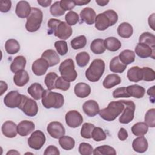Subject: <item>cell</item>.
I'll return each mask as SVG.
<instances>
[{"label":"cell","mask_w":155,"mask_h":155,"mask_svg":"<svg viewBox=\"0 0 155 155\" xmlns=\"http://www.w3.org/2000/svg\"><path fill=\"white\" fill-rule=\"evenodd\" d=\"M50 12L53 16L59 17L65 13V11L61 7L60 1L54 2L50 8Z\"/></svg>","instance_id":"cell-49"},{"label":"cell","mask_w":155,"mask_h":155,"mask_svg":"<svg viewBox=\"0 0 155 155\" xmlns=\"http://www.w3.org/2000/svg\"><path fill=\"white\" fill-rule=\"evenodd\" d=\"M47 131L49 135L54 139H59L65 135V130L63 125L59 122L53 121L48 124Z\"/></svg>","instance_id":"cell-13"},{"label":"cell","mask_w":155,"mask_h":155,"mask_svg":"<svg viewBox=\"0 0 155 155\" xmlns=\"http://www.w3.org/2000/svg\"><path fill=\"white\" fill-rule=\"evenodd\" d=\"M142 80L147 82L153 81L155 79V71L150 67L142 68Z\"/></svg>","instance_id":"cell-48"},{"label":"cell","mask_w":155,"mask_h":155,"mask_svg":"<svg viewBox=\"0 0 155 155\" xmlns=\"http://www.w3.org/2000/svg\"><path fill=\"white\" fill-rule=\"evenodd\" d=\"M154 13L151 14L148 19V24L150 27L153 30H155V28H154Z\"/></svg>","instance_id":"cell-57"},{"label":"cell","mask_w":155,"mask_h":155,"mask_svg":"<svg viewBox=\"0 0 155 155\" xmlns=\"http://www.w3.org/2000/svg\"><path fill=\"white\" fill-rule=\"evenodd\" d=\"M64 104V96L59 93L44 90L42 96V104L45 108H61Z\"/></svg>","instance_id":"cell-4"},{"label":"cell","mask_w":155,"mask_h":155,"mask_svg":"<svg viewBox=\"0 0 155 155\" xmlns=\"http://www.w3.org/2000/svg\"><path fill=\"white\" fill-rule=\"evenodd\" d=\"M90 56L86 51H82L78 53L76 56V61L79 67H85L89 62Z\"/></svg>","instance_id":"cell-42"},{"label":"cell","mask_w":155,"mask_h":155,"mask_svg":"<svg viewBox=\"0 0 155 155\" xmlns=\"http://www.w3.org/2000/svg\"><path fill=\"white\" fill-rule=\"evenodd\" d=\"M26 65V59L23 56H18L15 58L10 64L11 71L16 73L18 71L24 70Z\"/></svg>","instance_id":"cell-29"},{"label":"cell","mask_w":155,"mask_h":155,"mask_svg":"<svg viewBox=\"0 0 155 155\" xmlns=\"http://www.w3.org/2000/svg\"><path fill=\"white\" fill-rule=\"evenodd\" d=\"M96 2L98 4L99 6H105L106 5L108 2L109 1H104V0H96Z\"/></svg>","instance_id":"cell-62"},{"label":"cell","mask_w":155,"mask_h":155,"mask_svg":"<svg viewBox=\"0 0 155 155\" xmlns=\"http://www.w3.org/2000/svg\"><path fill=\"white\" fill-rule=\"evenodd\" d=\"M6 154L7 155H8V154H20V153L18 151H17L16 150H11L9 151H8Z\"/></svg>","instance_id":"cell-63"},{"label":"cell","mask_w":155,"mask_h":155,"mask_svg":"<svg viewBox=\"0 0 155 155\" xmlns=\"http://www.w3.org/2000/svg\"><path fill=\"white\" fill-rule=\"evenodd\" d=\"M117 30L119 36L123 38H130L133 33V28L132 25L126 22L121 23L118 26Z\"/></svg>","instance_id":"cell-28"},{"label":"cell","mask_w":155,"mask_h":155,"mask_svg":"<svg viewBox=\"0 0 155 155\" xmlns=\"http://www.w3.org/2000/svg\"><path fill=\"white\" fill-rule=\"evenodd\" d=\"M127 90L130 97L131 96L137 99L143 97L145 93V89L143 87L137 84L128 86Z\"/></svg>","instance_id":"cell-30"},{"label":"cell","mask_w":155,"mask_h":155,"mask_svg":"<svg viewBox=\"0 0 155 155\" xmlns=\"http://www.w3.org/2000/svg\"><path fill=\"white\" fill-rule=\"evenodd\" d=\"M59 143L62 148L65 150H71L75 145V141L71 137L63 136L59 139Z\"/></svg>","instance_id":"cell-38"},{"label":"cell","mask_w":155,"mask_h":155,"mask_svg":"<svg viewBox=\"0 0 155 155\" xmlns=\"http://www.w3.org/2000/svg\"><path fill=\"white\" fill-rule=\"evenodd\" d=\"M104 45L106 49L110 51H116L122 46L120 41L114 37H108L104 40Z\"/></svg>","instance_id":"cell-31"},{"label":"cell","mask_w":155,"mask_h":155,"mask_svg":"<svg viewBox=\"0 0 155 155\" xmlns=\"http://www.w3.org/2000/svg\"><path fill=\"white\" fill-rule=\"evenodd\" d=\"M27 116L30 117L35 116L38 112V107L35 101L23 95L22 101L18 107Z\"/></svg>","instance_id":"cell-8"},{"label":"cell","mask_w":155,"mask_h":155,"mask_svg":"<svg viewBox=\"0 0 155 155\" xmlns=\"http://www.w3.org/2000/svg\"><path fill=\"white\" fill-rule=\"evenodd\" d=\"M58 77L59 76L58 74L54 72H50L46 75L45 77L44 82L48 90H51L55 88V82Z\"/></svg>","instance_id":"cell-41"},{"label":"cell","mask_w":155,"mask_h":155,"mask_svg":"<svg viewBox=\"0 0 155 155\" xmlns=\"http://www.w3.org/2000/svg\"><path fill=\"white\" fill-rule=\"evenodd\" d=\"M41 58L47 61L49 67L55 66L60 62V58L58 54L52 49H48L44 51L41 55Z\"/></svg>","instance_id":"cell-21"},{"label":"cell","mask_w":155,"mask_h":155,"mask_svg":"<svg viewBox=\"0 0 155 155\" xmlns=\"http://www.w3.org/2000/svg\"><path fill=\"white\" fill-rule=\"evenodd\" d=\"M128 136V134L127 131L124 128H120L118 132V134H117L118 138L121 141H124L127 139Z\"/></svg>","instance_id":"cell-56"},{"label":"cell","mask_w":155,"mask_h":155,"mask_svg":"<svg viewBox=\"0 0 155 155\" xmlns=\"http://www.w3.org/2000/svg\"><path fill=\"white\" fill-rule=\"evenodd\" d=\"M79 152L82 155H90L93 153V147L88 143L82 142L79 145Z\"/></svg>","instance_id":"cell-51"},{"label":"cell","mask_w":155,"mask_h":155,"mask_svg":"<svg viewBox=\"0 0 155 155\" xmlns=\"http://www.w3.org/2000/svg\"><path fill=\"white\" fill-rule=\"evenodd\" d=\"M35 128V124L32 121L22 120L17 126L18 133L21 136H27L34 131Z\"/></svg>","instance_id":"cell-18"},{"label":"cell","mask_w":155,"mask_h":155,"mask_svg":"<svg viewBox=\"0 0 155 155\" xmlns=\"http://www.w3.org/2000/svg\"><path fill=\"white\" fill-rule=\"evenodd\" d=\"M31 7L27 1H20L16 5L15 13L20 18H27L31 13Z\"/></svg>","instance_id":"cell-17"},{"label":"cell","mask_w":155,"mask_h":155,"mask_svg":"<svg viewBox=\"0 0 155 155\" xmlns=\"http://www.w3.org/2000/svg\"><path fill=\"white\" fill-rule=\"evenodd\" d=\"M54 47L58 54L61 56H64L68 52V48L67 43L66 41L64 40H60L55 42Z\"/></svg>","instance_id":"cell-46"},{"label":"cell","mask_w":155,"mask_h":155,"mask_svg":"<svg viewBox=\"0 0 155 155\" xmlns=\"http://www.w3.org/2000/svg\"><path fill=\"white\" fill-rule=\"evenodd\" d=\"M59 71L61 77L68 82L75 81L78 76V73L75 70L74 62L71 59L64 60L59 65Z\"/></svg>","instance_id":"cell-7"},{"label":"cell","mask_w":155,"mask_h":155,"mask_svg":"<svg viewBox=\"0 0 155 155\" xmlns=\"http://www.w3.org/2000/svg\"><path fill=\"white\" fill-rule=\"evenodd\" d=\"M70 87V82L67 81L66 80L63 79L61 76L58 77L54 85V87L56 89H59L63 91L68 90Z\"/></svg>","instance_id":"cell-50"},{"label":"cell","mask_w":155,"mask_h":155,"mask_svg":"<svg viewBox=\"0 0 155 155\" xmlns=\"http://www.w3.org/2000/svg\"><path fill=\"white\" fill-rule=\"evenodd\" d=\"M75 5H79V6H81V5H86L87 4H88L90 1H85V0H76V1H74Z\"/></svg>","instance_id":"cell-61"},{"label":"cell","mask_w":155,"mask_h":155,"mask_svg":"<svg viewBox=\"0 0 155 155\" xmlns=\"http://www.w3.org/2000/svg\"><path fill=\"white\" fill-rule=\"evenodd\" d=\"M125 108V100L112 101L108 106L99 111V116L106 121H113L121 113Z\"/></svg>","instance_id":"cell-2"},{"label":"cell","mask_w":155,"mask_h":155,"mask_svg":"<svg viewBox=\"0 0 155 155\" xmlns=\"http://www.w3.org/2000/svg\"><path fill=\"white\" fill-rule=\"evenodd\" d=\"M91 138L96 142H101L107 138V135L103 129L100 127H94L91 133Z\"/></svg>","instance_id":"cell-44"},{"label":"cell","mask_w":155,"mask_h":155,"mask_svg":"<svg viewBox=\"0 0 155 155\" xmlns=\"http://www.w3.org/2000/svg\"><path fill=\"white\" fill-rule=\"evenodd\" d=\"M121 82V78L116 74H110L107 75L103 81V86L107 89H110Z\"/></svg>","instance_id":"cell-27"},{"label":"cell","mask_w":155,"mask_h":155,"mask_svg":"<svg viewBox=\"0 0 155 155\" xmlns=\"http://www.w3.org/2000/svg\"><path fill=\"white\" fill-rule=\"evenodd\" d=\"M44 91L42 86L39 83L32 84L27 89L28 93L35 99L39 100L42 98V93Z\"/></svg>","instance_id":"cell-26"},{"label":"cell","mask_w":155,"mask_h":155,"mask_svg":"<svg viewBox=\"0 0 155 155\" xmlns=\"http://www.w3.org/2000/svg\"><path fill=\"white\" fill-rule=\"evenodd\" d=\"M93 154L97 155H107V154H113L116 155V151L114 148L109 145H102L100 147H96L94 150H93Z\"/></svg>","instance_id":"cell-39"},{"label":"cell","mask_w":155,"mask_h":155,"mask_svg":"<svg viewBox=\"0 0 155 155\" xmlns=\"http://www.w3.org/2000/svg\"><path fill=\"white\" fill-rule=\"evenodd\" d=\"M48 27L54 35L62 40H66L72 35V28L65 22L51 18L48 21Z\"/></svg>","instance_id":"cell-1"},{"label":"cell","mask_w":155,"mask_h":155,"mask_svg":"<svg viewBox=\"0 0 155 155\" xmlns=\"http://www.w3.org/2000/svg\"><path fill=\"white\" fill-rule=\"evenodd\" d=\"M12 6V2L9 0H1L0 1V11L2 13L8 12Z\"/></svg>","instance_id":"cell-54"},{"label":"cell","mask_w":155,"mask_h":155,"mask_svg":"<svg viewBox=\"0 0 155 155\" xmlns=\"http://www.w3.org/2000/svg\"><path fill=\"white\" fill-rule=\"evenodd\" d=\"M127 66L121 62L118 56L114 57L110 62V70L113 73H122L125 71Z\"/></svg>","instance_id":"cell-32"},{"label":"cell","mask_w":155,"mask_h":155,"mask_svg":"<svg viewBox=\"0 0 155 155\" xmlns=\"http://www.w3.org/2000/svg\"><path fill=\"white\" fill-rule=\"evenodd\" d=\"M135 108V104L132 101H125V108L119 119V122L127 124L132 121L134 116Z\"/></svg>","instance_id":"cell-10"},{"label":"cell","mask_w":155,"mask_h":155,"mask_svg":"<svg viewBox=\"0 0 155 155\" xmlns=\"http://www.w3.org/2000/svg\"><path fill=\"white\" fill-rule=\"evenodd\" d=\"M65 122L70 128H77L83 122V117L81 114L76 110H71L65 114Z\"/></svg>","instance_id":"cell-12"},{"label":"cell","mask_w":155,"mask_h":155,"mask_svg":"<svg viewBox=\"0 0 155 155\" xmlns=\"http://www.w3.org/2000/svg\"><path fill=\"white\" fill-rule=\"evenodd\" d=\"M82 109L85 114L89 117H94L99 113V106L94 100H88L82 105Z\"/></svg>","instance_id":"cell-16"},{"label":"cell","mask_w":155,"mask_h":155,"mask_svg":"<svg viewBox=\"0 0 155 155\" xmlns=\"http://www.w3.org/2000/svg\"><path fill=\"white\" fill-rule=\"evenodd\" d=\"M46 140L45 134L41 130H36L32 133L28 139V146L35 150H40L44 145Z\"/></svg>","instance_id":"cell-9"},{"label":"cell","mask_w":155,"mask_h":155,"mask_svg":"<svg viewBox=\"0 0 155 155\" xmlns=\"http://www.w3.org/2000/svg\"><path fill=\"white\" fill-rule=\"evenodd\" d=\"M43 13L41 10L36 7H31V13L27 18L25 29L28 32L38 31L42 24Z\"/></svg>","instance_id":"cell-6"},{"label":"cell","mask_w":155,"mask_h":155,"mask_svg":"<svg viewBox=\"0 0 155 155\" xmlns=\"http://www.w3.org/2000/svg\"><path fill=\"white\" fill-rule=\"evenodd\" d=\"M80 17L82 22L88 25H91L94 23L96 14L95 11L90 7H85L80 12Z\"/></svg>","instance_id":"cell-20"},{"label":"cell","mask_w":155,"mask_h":155,"mask_svg":"<svg viewBox=\"0 0 155 155\" xmlns=\"http://www.w3.org/2000/svg\"><path fill=\"white\" fill-rule=\"evenodd\" d=\"M135 53L140 58H147L149 57L154 59L155 48H152L149 45L139 42L135 47Z\"/></svg>","instance_id":"cell-14"},{"label":"cell","mask_w":155,"mask_h":155,"mask_svg":"<svg viewBox=\"0 0 155 155\" xmlns=\"http://www.w3.org/2000/svg\"><path fill=\"white\" fill-rule=\"evenodd\" d=\"M65 19L68 25H74L79 22V15L74 11H70L65 15Z\"/></svg>","instance_id":"cell-47"},{"label":"cell","mask_w":155,"mask_h":155,"mask_svg":"<svg viewBox=\"0 0 155 155\" xmlns=\"http://www.w3.org/2000/svg\"><path fill=\"white\" fill-rule=\"evenodd\" d=\"M154 86L151 87L147 90V94L149 95L151 99H150L152 103L154 102Z\"/></svg>","instance_id":"cell-59"},{"label":"cell","mask_w":155,"mask_h":155,"mask_svg":"<svg viewBox=\"0 0 155 155\" xmlns=\"http://www.w3.org/2000/svg\"><path fill=\"white\" fill-rule=\"evenodd\" d=\"M60 154L58 148L54 145H50L47 147L44 152V155H50V154H55L59 155Z\"/></svg>","instance_id":"cell-55"},{"label":"cell","mask_w":155,"mask_h":155,"mask_svg":"<svg viewBox=\"0 0 155 155\" xmlns=\"http://www.w3.org/2000/svg\"><path fill=\"white\" fill-rule=\"evenodd\" d=\"M60 5L65 12L71 10L76 6L74 1H60Z\"/></svg>","instance_id":"cell-53"},{"label":"cell","mask_w":155,"mask_h":155,"mask_svg":"<svg viewBox=\"0 0 155 155\" xmlns=\"http://www.w3.org/2000/svg\"><path fill=\"white\" fill-rule=\"evenodd\" d=\"M51 0H38V3L43 7H47L51 5Z\"/></svg>","instance_id":"cell-58"},{"label":"cell","mask_w":155,"mask_h":155,"mask_svg":"<svg viewBox=\"0 0 155 155\" xmlns=\"http://www.w3.org/2000/svg\"><path fill=\"white\" fill-rule=\"evenodd\" d=\"M0 87H0V90H1L0 95L2 96L4 94V93L7 90L8 85L5 82H4L2 81H0Z\"/></svg>","instance_id":"cell-60"},{"label":"cell","mask_w":155,"mask_h":155,"mask_svg":"<svg viewBox=\"0 0 155 155\" xmlns=\"http://www.w3.org/2000/svg\"><path fill=\"white\" fill-rule=\"evenodd\" d=\"M139 42L147 44L152 48H155V36L151 33H142L139 36Z\"/></svg>","instance_id":"cell-36"},{"label":"cell","mask_w":155,"mask_h":155,"mask_svg":"<svg viewBox=\"0 0 155 155\" xmlns=\"http://www.w3.org/2000/svg\"><path fill=\"white\" fill-rule=\"evenodd\" d=\"M23 98V94H20L18 91H11L8 93L4 98L5 105L10 108H18Z\"/></svg>","instance_id":"cell-11"},{"label":"cell","mask_w":155,"mask_h":155,"mask_svg":"<svg viewBox=\"0 0 155 155\" xmlns=\"http://www.w3.org/2000/svg\"><path fill=\"white\" fill-rule=\"evenodd\" d=\"M90 50L96 54L104 53L106 50L104 45V40L102 39H94L90 44Z\"/></svg>","instance_id":"cell-33"},{"label":"cell","mask_w":155,"mask_h":155,"mask_svg":"<svg viewBox=\"0 0 155 155\" xmlns=\"http://www.w3.org/2000/svg\"><path fill=\"white\" fill-rule=\"evenodd\" d=\"M74 92L76 96L78 97L85 98L90 95L91 93V88L87 84L79 82L74 86Z\"/></svg>","instance_id":"cell-23"},{"label":"cell","mask_w":155,"mask_h":155,"mask_svg":"<svg viewBox=\"0 0 155 155\" xmlns=\"http://www.w3.org/2000/svg\"><path fill=\"white\" fill-rule=\"evenodd\" d=\"M48 67L49 65L47 61L41 58L33 62L31 66V70L35 75L41 76L46 73Z\"/></svg>","instance_id":"cell-15"},{"label":"cell","mask_w":155,"mask_h":155,"mask_svg":"<svg viewBox=\"0 0 155 155\" xmlns=\"http://www.w3.org/2000/svg\"><path fill=\"white\" fill-rule=\"evenodd\" d=\"M113 97L114 98H120V97H130V95L127 92V87H122L115 89L113 91Z\"/></svg>","instance_id":"cell-52"},{"label":"cell","mask_w":155,"mask_h":155,"mask_svg":"<svg viewBox=\"0 0 155 155\" xmlns=\"http://www.w3.org/2000/svg\"><path fill=\"white\" fill-rule=\"evenodd\" d=\"M105 67V62L102 59H94L85 71L86 78L92 82L98 81L104 73Z\"/></svg>","instance_id":"cell-5"},{"label":"cell","mask_w":155,"mask_h":155,"mask_svg":"<svg viewBox=\"0 0 155 155\" xmlns=\"http://www.w3.org/2000/svg\"><path fill=\"white\" fill-rule=\"evenodd\" d=\"M118 19L117 13L113 10H107L98 14L94 21L95 27L99 31H104L109 27L114 25Z\"/></svg>","instance_id":"cell-3"},{"label":"cell","mask_w":155,"mask_h":155,"mask_svg":"<svg viewBox=\"0 0 155 155\" xmlns=\"http://www.w3.org/2000/svg\"><path fill=\"white\" fill-rule=\"evenodd\" d=\"M5 49L9 54H15L20 50V45L15 39H8L5 44Z\"/></svg>","instance_id":"cell-35"},{"label":"cell","mask_w":155,"mask_h":155,"mask_svg":"<svg viewBox=\"0 0 155 155\" xmlns=\"http://www.w3.org/2000/svg\"><path fill=\"white\" fill-rule=\"evenodd\" d=\"M118 56L121 62L126 65L133 63L135 60V53L130 50H123Z\"/></svg>","instance_id":"cell-34"},{"label":"cell","mask_w":155,"mask_h":155,"mask_svg":"<svg viewBox=\"0 0 155 155\" xmlns=\"http://www.w3.org/2000/svg\"><path fill=\"white\" fill-rule=\"evenodd\" d=\"M16 124L10 120L5 122L1 127L2 134L7 137L13 138L16 136L18 134Z\"/></svg>","instance_id":"cell-19"},{"label":"cell","mask_w":155,"mask_h":155,"mask_svg":"<svg viewBox=\"0 0 155 155\" xmlns=\"http://www.w3.org/2000/svg\"><path fill=\"white\" fill-rule=\"evenodd\" d=\"M148 131V127L145 122H137L131 127L133 134L136 136H142L147 134Z\"/></svg>","instance_id":"cell-37"},{"label":"cell","mask_w":155,"mask_h":155,"mask_svg":"<svg viewBox=\"0 0 155 155\" xmlns=\"http://www.w3.org/2000/svg\"><path fill=\"white\" fill-rule=\"evenodd\" d=\"M71 46L74 50H79L84 48L87 44V39L84 35H81L73 38L71 42Z\"/></svg>","instance_id":"cell-40"},{"label":"cell","mask_w":155,"mask_h":155,"mask_svg":"<svg viewBox=\"0 0 155 155\" xmlns=\"http://www.w3.org/2000/svg\"><path fill=\"white\" fill-rule=\"evenodd\" d=\"M94 128V125L91 123H84L81 130V135L85 139L91 138V133Z\"/></svg>","instance_id":"cell-43"},{"label":"cell","mask_w":155,"mask_h":155,"mask_svg":"<svg viewBox=\"0 0 155 155\" xmlns=\"http://www.w3.org/2000/svg\"><path fill=\"white\" fill-rule=\"evenodd\" d=\"M127 78L131 82H137L142 80V68L138 66L131 67L127 71Z\"/></svg>","instance_id":"cell-25"},{"label":"cell","mask_w":155,"mask_h":155,"mask_svg":"<svg viewBox=\"0 0 155 155\" xmlns=\"http://www.w3.org/2000/svg\"><path fill=\"white\" fill-rule=\"evenodd\" d=\"M145 123L148 127L154 128L155 127V109L148 110L145 115Z\"/></svg>","instance_id":"cell-45"},{"label":"cell","mask_w":155,"mask_h":155,"mask_svg":"<svg viewBox=\"0 0 155 155\" xmlns=\"http://www.w3.org/2000/svg\"><path fill=\"white\" fill-rule=\"evenodd\" d=\"M148 142L147 139L143 136H138V137L134 139L132 143V147L134 151L143 153L148 149Z\"/></svg>","instance_id":"cell-22"},{"label":"cell","mask_w":155,"mask_h":155,"mask_svg":"<svg viewBox=\"0 0 155 155\" xmlns=\"http://www.w3.org/2000/svg\"><path fill=\"white\" fill-rule=\"evenodd\" d=\"M29 75L24 70H22L16 72L13 76V82L18 87H23L29 81Z\"/></svg>","instance_id":"cell-24"}]
</instances>
